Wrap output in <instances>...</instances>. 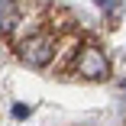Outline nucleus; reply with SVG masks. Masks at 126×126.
Instances as JSON below:
<instances>
[{
    "mask_svg": "<svg viewBox=\"0 0 126 126\" xmlns=\"http://www.w3.org/2000/svg\"><path fill=\"white\" fill-rule=\"evenodd\" d=\"M19 58L26 62L29 68H45L48 62L55 58V39L45 36V32H36V36H29V39H23Z\"/></svg>",
    "mask_w": 126,
    "mask_h": 126,
    "instance_id": "f257e3e1",
    "label": "nucleus"
},
{
    "mask_svg": "<svg viewBox=\"0 0 126 126\" xmlns=\"http://www.w3.org/2000/svg\"><path fill=\"white\" fill-rule=\"evenodd\" d=\"M78 74H81V78H87V81L107 78V74H110V62H107V55L100 52L97 45H87L84 52L78 55Z\"/></svg>",
    "mask_w": 126,
    "mask_h": 126,
    "instance_id": "f03ea898",
    "label": "nucleus"
}]
</instances>
